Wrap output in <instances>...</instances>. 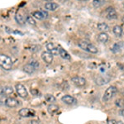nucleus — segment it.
<instances>
[{
  "label": "nucleus",
  "mask_w": 124,
  "mask_h": 124,
  "mask_svg": "<svg viewBox=\"0 0 124 124\" xmlns=\"http://www.w3.org/2000/svg\"><path fill=\"white\" fill-rule=\"evenodd\" d=\"M54 55L50 51H44L41 54V58L46 64H51L53 61Z\"/></svg>",
  "instance_id": "nucleus-11"
},
{
  "label": "nucleus",
  "mask_w": 124,
  "mask_h": 124,
  "mask_svg": "<svg viewBox=\"0 0 124 124\" xmlns=\"http://www.w3.org/2000/svg\"><path fill=\"white\" fill-rule=\"evenodd\" d=\"M26 22H27V23L30 24V25H36V21L34 20L33 17H31V16H28V17H27V19H26Z\"/></svg>",
  "instance_id": "nucleus-23"
},
{
  "label": "nucleus",
  "mask_w": 124,
  "mask_h": 124,
  "mask_svg": "<svg viewBox=\"0 0 124 124\" xmlns=\"http://www.w3.org/2000/svg\"><path fill=\"white\" fill-rule=\"evenodd\" d=\"M31 93H32L33 95H37L38 93V91L37 89H31Z\"/></svg>",
  "instance_id": "nucleus-29"
},
{
  "label": "nucleus",
  "mask_w": 124,
  "mask_h": 124,
  "mask_svg": "<svg viewBox=\"0 0 124 124\" xmlns=\"http://www.w3.org/2000/svg\"><path fill=\"white\" fill-rule=\"evenodd\" d=\"M13 93V89L10 86H5V87L0 88V95L8 96L11 95Z\"/></svg>",
  "instance_id": "nucleus-12"
},
{
  "label": "nucleus",
  "mask_w": 124,
  "mask_h": 124,
  "mask_svg": "<svg viewBox=\"0 0 124 124\" xmlns=\"http://www.w3.org/2000/svg\"><path fill=\"white\" fill-rule=\"evenodd\" d=\"M61 3H66V2L68 1V0H59Z\"/></svg>",
  "instance_id": "nucleus-32"
},
{
  "label": "nucleus",
  "mask_w": 124,
  "mask_h": 124,
  "mask_svg": "<svg viewBox=\"0 0 124 124\" xmlns=\"http://www.w3.org/2000/svg\"><path fill=\"white\" fill-rule=\"evenodd\" d=\"M16 91H17V94H18L21 98H27V95H28V93H27V90L26 89V87L22 84H17L16 85Z\"/></svg>",
  "instance_id": "nucleus-4"
},
{
  "label": "nucleus",
  "mask_w": 124,
  "mask_h": 124,
  "mask_svg": "<svg viewBox=\"0 0 124 124\" xmlns=\"http://www.w3.org/2000/svg\"><path fill=\"white\" fill-rule=\"evenodd\" d=\"M31 124H40L38 121H37V120H32V121L31 122Z\"/></svg>",
  "instance_id": "nucleus-30"
},
{
  "label": "nucleus",
  "mask_w": 124,
  "mask_h": 124,
  "mask_svg": "<svg viewBox=\"0 0 124 124\" xmlns=\"http://www.w3.org/2000/svg\"><path fill=\"white\" fill-rule=\"evenodd\" d=\"M44 1H46V2H51V1H52V0H44Z\"/></svg>",
  "instance_id": "nucleus-35"
},
{
  "label": "nucleus",
  "mask_w": 124,
  "mask_h": 124,
  "mask_svg": "<svg viewBox=\"0 0 124 124\" xmlns=\"http://www.w3.org/2000/svg\"><path fill=\"white\" fill-rule=\"evenodd\" d=\"M55 45H54L53 43L49 42V43L46 44V49L48 50V51H50V52H51L53 49H55Z\"/></svg>",
  "instance_id": "nucleus-25"
},
{
  "label": "nucleus",
  "mask_w": 124,
  "mask_h": 124,
  "mask_svg": "<svg viewBox=\"0 0 124 124\" xmlns=\"http://www.w3.org/2000/svg\"><path fill=\"white\" fill-rule=\"evenodd\" d=\"M97 28L99 31H103V32H104L105 31L108 30V26L104 23H100L97 25Z\"/></svg>",
  "instance_id": "nucleus-19"
},
{
  "label": "nucleus",
  "mask_w": 124,
  "mask_h": 124,
  "mask_svg": "<svg viewBox=\"0 0 124 124\" xmlns=\"http://www.w3.org/2000/svg\"><path fill=\"white\" fill-rule=\"evenodd\" d=\"M120 114L124 117V108H123V109L121 110V112H120Z\"/></svg>",
  "instance_id": "nucleus-31"
},
{
  "label": "nucleus",
  "mask_w": 124,
  "mask_h": 124,
  "mask_svg": "<svg viewBox=\"0 0 124 124\" xmlns=\"http://www.w3.org/2000/svg\"><path fill=\"white\" fill-rule=\"evenodd\" d=\"M30 64H31V65H33L35 68L39 67V63L37 61H35V60H31V61H30Z\"/></svg>",
  "instance_id": "nucleus-26"
},
{
  "label": "nucleus",
  "mask_w": 124,
  "mask_h": 124,
  "mask_svg": "<svg viewBox=\"0 0 124 124\" xmlns=\"http://www.w3.org/2000/svg\"><path fill=\"white\" fill-rule=\"evenodd\" d=\"M113 31L116 37H121V36L123 35V28H122V27L119 25L115 26L113 28Z\"/></svg>",
  "instance_id": "nucleus-18"
},
{
  "label": "nucleus",
  "mask_w": 124,
  "mask_h": 124,
  "mask_svg": "<svg viewBox=\"0 0 124 124\" xmlns=\"http://www.w3.org/2000/svg\"><path fill=\"white\" fill-rule=\"evenodd\" d=\"M123 21H124V17H123Z\"/></svg>",
  "instance_id": "nucleus-36"
},
{
  "label": "nucleus",
  "mask_w": 124,
  "mask_h": 124,
  "mask_svg": "<svg viewBox=\"0 0 124 124\" xmlns=\"http://www.w3.org/2000/svg\"><path fill=\"white\" fill-rule=\"evenodd\" d=\"M33 17H35L36 19L37 20H42L43 18H46L48 17V13L46 11H43V10H41V11H36L32 13Z\"/></svg>",
  "instance_id": "nucleus-10"
},
{
  "label": "nucleus",
  "mask_w": 124,
  "mask_h": 124,
  "mask_svg": "<svg viewBox=\"0 0 124 124\" xmlns=\"http://www.w3.org/2000/svg\"><path fill=\"white\" fill-rule=\"evenodd\" d=\"M60 108L58 105H55V104H50L49 106L47 107V111L50 114L53 115L55 113H56L58 111H59Z\"/></svg>",
  "instance_id": "nucleus-14"
},
{
  "label": "nucleus",
  "mask_w": 124,
  "mask_h": 124,
  "mask_svg": "<svg viewBox=\"0 0 124 124\" xmlns=\"http://www.w3.org/2000/svg\"><path fill=\"white\" fill-rule=\"evenodd\" d=\"M59 55L63 58L65 60H70V55L65 50H64L63 48H59Z\"/></svg>",
  "instance_id": "nucleus-17"
},
{
  "label": "nucleus",
  "mask_w": 124,
  "mask_h": 124,
  "mask_svg": "<svg viewBox=\"0 0 124 124\" xmlns=\"http://www.w3.org/2000/svg\"><path fill=\"white\" fill-rule=\"evenodd\" d=\"M108 35L106 32H101L100 34H99L98 36V41L101 43H105L108 41Z\"/></svg>",
  "instance_id": "nucleus-15"
},
{
  "label": "nucleus",
  "mask_w": 124,
  "mask_h": 124,
  "mask_svg": "<svg viewBox=\"0 0 124 124\" xmlns=\"http://www.w3.org/2000/svg\"><path fill=\"white\" fill-rule=\"evenodd\" d=\"M5 105L9 108H16L19 105V101L17 100L14 98L9 97V98H8V99H6Z\"/></svg>",
  "instance_id": "nucleus-9"
},
{
  "label": "nucleus",
  "mask_w": 124,
  "mask_h": 124,
  "mask_svg": "<svg viewBox=\"0 0 124 124\" xmlns=\"http://www.w3.org/2000/svg\"><path fill=\"white\" fill-rule=\"evenodd\" d=\"M117 92V88L114 87V86H110V87H108L107 89H106L104 95H103V100L104 102L109 101L110 99L116 94Z\"/></svg>",
  "instance_id": "nucleus-3"
},
{
  "label": "nucleus",
  "mask_w": 124,
  "mask_h": 124,
  "mask_svg": "<svg viewBox=\"0 0 124 124\" xmlns=\"http://www.w3.org/2000/svg\"><path fill=\"white\" fill-rule=\"evenodd\" d=\"M117 121H116L114 119H111V120H108V124H117Z\"/></svg>",
  "instance_id": "nucleus-28"
},
{
  "label": "nucleus",
  "mask_w": 124,
  "mask_h": 124,
  "mask_svg": "<svg viewBox=\"0 0 124 124\" xmlns=\"http://www.w3.org/2000/svg\"><path fill=\"white\" fill-rule=\"evenodd\" d=\"M116 105L119 108H123L124 107V101L123 99H117L116 100Z\"/></svg>",
  "instance_id": "nucleus-24"
},
{
  "label": "nucleus",
  "mask_w": 124,
  "mask_h": 124,
  "mask_svg": "<svg viewBox=\"0 0 124 124\" xmlns=\"http://www.w3.org/2000/svg\"><path fill=\"white\" fill-rule=\"evenodd\" d=\"M45 99L49 103H53L55 101V98L54 97L52 94H46L45 95Z\"/></svg>",
  "instance_id": "nucleus-22"
},
{
  "label": "nucleus",
  "mask_w": 124,
  "mask_h": 124,
  "mask_svg": "<svg viewBox=\"0 0 124 124\" xmlns=\"http://www.w3.org/2000/svg\"><path fill=\"white\" fill-rule=\"evenodd\" d=\"M117 124H124V123L122 121H117Z\"/></svg>",
  "instance_id": "nucleus-33"
},
{
  "label": "nucleus",
  "mask_w": 124,
  "mask_h": 124,
  "mask_svg": "<svg viewBox=\"0 0 124 124\" xmlns=\"http://www.w3.org/2000/svg\"><path fill=\"white\" fill-rule=\"evenodd\" d=\"M13 62L11 57L4 54H0V67H2L5 70H10L13 67Z\"/></svg>",
  "instance_id": "nucleus-1"
},
{
  "label": "nucleus",
  "mask_w": 124,
  "mask_h": 124,
  "mask_svg": "<svg viewBox=\"0 0 124 124\" xmlns=\"http://www.w3.org/2000/svg\"><path fill=\"white\" fill-rule=\"evenodd\" d=\"M61 101L68 105H74L77 103V99L70 95H65L61 98Z\"/></svg>",
  "instance_id": "nucleus-8"
},
{
  "label": "nucleus",
  "mask_w": 124,
  "mask_h": 124,
  "mask_svg": "<svg viewBox=\"0 0 124 124\" xmlns=\"http://www.w3.org/2000/svg\"><path fill=\"white\" fill-rule=\"evenodd\" d=\"M23 70L25 71L27 74H29V75H31V74H33L34 72H35L36 68L29 63V64H27V65H24V66H23Z\"/></svg>",
  "instance_id": "nucleus-16"
},
{
  "label": "nucleus",
  "mask_w": 124,
  "mask_h": 124,
  "mask_svg": "<svg viewBox=\"0 0 124 124\" xmlns=\"http://www.w3.org/2000/svg\"><path fill=\"white\" fill-rule=\"evenodd\" d=\"M78 46H79V47L80 49L87 51V52L93 53V54H96L98 52V48L93 44L88 42L86 41H79L78 42Z\"/></svg>",
  "instance_id": "nucleus-2"
},
{
  "label": "nucleus",
  "mask_w": 124,
  "mask_h": 124,
  "mask_svg": "<svg viewBox=\"0 0 124 124\" xmlns=\"http://www.w3.org/2000/svg\"><path fill=\"white\" fill-rule=\"evenodd\" d=\"M15 20L17 21V23L19 24H23L25 23V18H24L22 14H20V13H17V14L15 15Z\"/></svg>",
  "instance_id": "nucleus-20"
},
{
  "label": "nucleus",
  "mask_w": 124,
  "mask_h": 124,
  "mask_svg": "<svg viewBox=\"0 0 124 124\" xmlns=\"http://www.w3.org/2000/svg\"><path fill=\"white\" fill-rule=\"evenodd\" d=\"M58 8H59V5L57 4L56 3H46L45 4V8L48 10V11H55Z\"/></svg>",
  "instance_id": "nucleus-13"
},
{
  "label": "nucleus",
  "mask_w": 124,
  "mask_h": 124,
  "mask_svg": "<svg viewBox=\"0 0 124 124\" xmlns=\"http://www.w3.org/2000/svg\"><path fill=\"white\" fill-rule=\"evenodd\" d=\"M100 3V1L99 0H93V4L95 6V7H99V6L101 5V3Z\"/></svg>",
  "instance_id": "nucleus-27"
},
{
  "label": "nucleus",
  "mask_w": 124,
  "mask_h": 124,
  "mask_svg": "<svg viewBox=\"0 0 124 124\" xmlns=\"http://www.w3.org/2000/svg\"><path fill=\"white\" fill-rule=\"evenodd\" d=\"M71 81L77 87H84L86 84V80L85 78L80 76H74L71 78Z\"/></svg>",
  "instance_id": "nucleus-6"
},
{
  "label": "nucleus",
  "mask_w": 124,
  "mask_h": 124,
  "mask_svg": "<svg viewBox=\"0 0 124 124\" xmlns=\"http://www.w3.org/2000/svg\"><path fill=\"white\" fill-rule=\"evenodd\" d=\"M78 1H80V2H85V1H88V0H78Z\"/></svg>",
  "instance_id": "nucleus-34"
},
{
  "label": "nucleus",
  "mask_w": 124,
  "mask_h": 124,
  "mask_svg": "<svg viewBox=\"0 0 124 124\" xmlns=\"http://www.w3.org/2000/svg\"><path fill=\"white\" fill-rule=\"evenodd\" d=\"M18 114L23 117H34L35 116V111L31 108H22L19 110Z\"/></svg>",
  "instance_id": "nucleus-5"
},
{
  "label": "nucleus",
  "mask_w": 124,
  "mask_h": 124,
  "mask_svg": "<svg viewBox=\"0 0 124 124\" xmlns=\"http://www.w3.org/2000/svg\"><path fill=\"white\" fill-rule=\"evenodd\" d=\"M106 17L109 20H113L117 18V13L113 7H109L106 9Z\"/></svg>",
  "instance_id": "nucleus-7"
},
{
  "label": "nucleus",
  "mask_w": 124,
  "mask_h": 124,
  "mask_svg": "<svg viewBox=\"0 0 124 124\" xmlns=\"http://www.w3.org/2000/svg\"><path fill=\"white\" fill-rule=\"evenodd\" d=\"M122 45H123V44L120 43V42H119V43H116V44H114V46H113V49H112L113 52H114V53L119 52V51H121V49H122Z\"/></svg>",
  "instance_id": "nucleus-21"
}]
</instances>
